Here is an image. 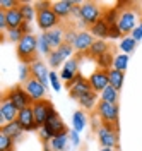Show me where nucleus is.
<instances>
[{
    "label": "nucleus",
    "instance_id": "27",
    "mask_svg": "<svg viewBox=\"0 0 142 151\" xmlns=\"http://www.w3.org/2000/svg\"><path fill=\"white\" fill-rule=\"evenodd\" d=\"M108 79H110V86H113L116 91H120L123 86V79H125V74L120 72V70H115V69H110L108 70Z\"/></svg>",
    "mask_w": 142,
    "mask_h": 151
},
{
    "label": "nucleus",
    "instance_id": "1",
    "mask_svg": "<svg viewBox=\"0 0 142 151\" xmlns=\"http://www.w3.org/2000/svg\"><path fill=\"white\" fill-rule=\"evenodd\" d=\"M17 57L22 64H34L38 58H36V52H38V38L34 36L33 33L31 35H24L22 40L17 43Z\"/></svg>",
    "mask_w": 142,
    "mask_h": 151
},
{
    "label": "nucleus",
    "instance_id": "37",
    "mask_svg": "<svg viewBox=\"0 0 142 151\" xmlns=\"http://www.w3.org/2000/svg\"><path fill=\"white\" fill-rule=\"evenodd\" d=\"M22 2H17V0H0V10L7 12V10H12V9H17L21 7Z\"/></svg>",
    "mask_w": 142,
    "mask_h": 151
},
{
    "label": "nucleus",
    "instance_id": "28",
    "mask_svg": "<svg viewBox=\"0 0 142 151\" xmlns=\"http://www.w3.org/2000/svg\"><path fill=\"white\" fill-rule=\"evenodd\" d=\"M108 52H110V45H108L104 40H96L94 43H93V47H91V50H89V53L94 57V58L104 55V53H108Z\"/></svg>",
    "mask_w": 142,
    "mask_h": 151
},
{
    "label": "nucleus",
    "instance_id": "34",
    "mask_svg": "<svg viewBox=\"0 0 142 151\" xmlns=\"http://www.w3.org/2000/svg\"><path fill=\"white\" fill-rule=\"evenodd\" d=\"M113 57H111V53L108 52V53H104V55H101V57H98L96 58V64L101 67L103 70H108V67H113Z\"/></svg>",
    "mask_w": 142,
    "mask_h": 151
},
{
    "label": "nucleus",
    "instance_id": "8",
    "mask_svg": "<svg viewBox=\"0 0 142 151\" xmlns=\"http://www.w3.org/2000/svg\"><path fill=\"white\" fill-rule=\"evenodd\" d=\"M67 88H69V93L74 100H79L82 94H86L87 91H91L93 88L89 84V79H86L82 74H77L74 81L67 83Z\"/></svg>",
    "mask_w": 142,
    "mask_h": 151
},
{
    "label": "nucleus",
    "instance_id": "31",
    "mask_svg": "<svg viewBox=\"0 0 142 151\" xmlns=\"http://www.w3.org/2000/svg\"><path fill=\"white\" fill-rule=\"evenodd\" d=\"M38 52H39V55H46V57H50L51 52H53L51 47H50V43H48L46 36H45V33L39 35V38H38Z\"/></svg>",
    "mask_w": 142,
    "mask_h": 151
},
{
    "label": "nucleus",
    "instance_id": "4",
    "mask_svg": "<svg viewBox=\"0 0 142 151\" xmlns=\"http://www.w3.org/2000/svg\"><path fill=\"white\" fill-rule=\"evenodd\" d=\"M98 142L101 148H116L118 146V127L110 124H101L98 129Z\"/></svg>",
    "mask_w": 142,
    "mask_h": 151
},
{
    "label": "nucleus",
    "instance_id": "17",
    "mask_svg": "<svg viewBox=\"0 0 142 151\" xmlns=\"http://www.w3.org/2000/svg\"><path fill=\"white\" fill-rule=\"evenodd\" d=\"M94 41H96L94 36L89 31H81V33H77V40H76V43H74V50H77V52H89Z\"/></svg>",
    "mask_w": 142,
    "mask_h": 151
},
{
    "label": "nucleus",
    "instance_id": "14",
    "mask_svg": "<svg viewBox=\"0 0 142 151\" xmlns=\"http://www.w3.org/2000/svg\"><path fill=\"white\" fill-rule=\"evenodd\" d=\"M89 84L93 88V91L99 94L104 88L110 86V79H108V70H103V69H98L93 74L89 76Z\"/></svg>",
    "mask_w": 142,
    "mask_h": 151
},
{
    "label": "nucleus",
    "instance_id": "24",
    "mask_svg": "<svg viewBox=\"0 0 142 151\" xmlns=\"http://www.w3.org/2000/svg\"><path fill=\"white\" fill-rule=\"evenodd\" d=\"M0 132H4V134H7L9 137H12L14 141L16 139H19L21 136H22V127L19 125V122L16 120V122H10V124H5V125H2L0 127Z\"/></svg>",
    "mask_w": 142,
    "mask_h": 151
},
{
    "label": "nucleus",
    "instance_id": "6",
    "mask_svg": "<svg viewBox=\"0 0 142 151\" xmlns=\"http://www.w3.org/2000/svg\"><path fill=\"white\" fill-rule=\"evenodd\" d=\"M101 16H103V12H101L99 5L96 2H84V4H81V17L79 19H82V22L89 24V28L94 26L98 21H101Z\"/></svg>",
    "mask_w": 142,
    "mask_h": 151
},
{
    "label": "nucleus",
    "instance_id": "19",
    "mask_svg": "<svg viewBox=\"0 0 142 151\" xmlns=\"http://www.w3.org/2000/svg\"><path fill=\"white\" fill-rule=\"evenodd\" d=\"M5 19H7V31L9 29H19L22 24H24V16L21 9H12L5 12Z\"/></svg>",
    "mask_w": 142,
    "mask_h": 151
},
{
    "label": "nucleus",
    "instance_id": "30",
    "mask_svg": "<svg viewBox=\"0 0 142 151\" xmlns=\"http://www.w3.org/2000/svg\"><path fill=\"white\" fill-rule=\"evenodd\" d=\"M19 9H21V12H22V16H24V21H26V22H31L33 19L38 16V12H36V9H34V4L22 2Z\"/></svg>",
    "mask_w": 142,
    "mask_h": 151
},
{
    "label": "nucleus",
    "instance_id": "29",
    "mask_svg": "<svg viewBox=\"0 0 142 151\" xmlns=\"http://www.w3.org/2000/svg\"><path fill=\"white\" fill-rule=\"evenodd\" d=\"M72 122H74V131L76 132H82L86 127V122H87V117H86L84 110H77L72 117Z\"/></svg>",
    "mask_w": 142,
    "mask_h": 151
},
{
    "label": "nucleus",
    "instance_id": "36",
    "mask_svg": "<svg viewBox=\"0 0 142 151\" xmlns=\"http://www.w3.org/2000/svg\"><path fill=\"white\" fill-rule=\"evenodd\" d=\"M33 76H31V65H28V64H22V65L19 67V81L24 84L26 81H29Z\"/></svg>",
    "mask_w": 142,
    "mask_h": 151
},
{
    "label": "nucleus",
    "instance_id": "10",
    "mask_svg": "<svg viewBox=\"0 0 142 151\" xmlns=\"http://www.w3.org/2000/svg\"><path fill=\"white\" fill-rule=\"evenodd\" d=\"M72 52H74V47L72 45H67V43H64L60 48H57V50H53L51 52V55L48 57V64H50V67H60L62 64H65L69 58H72Z\"/></svg>",
    "mask_w": 142,
    "mask_h": 151
},
{
    "label": "nucleus",
    "instance_id": "44",
    "mask_svg": "<svg viewBox=\"0 0 142 151\" xmlns=\"http://www.w3.org/2000/svg\"><path fill=\"white\" fill-rule=\"evenodd\" d=\"M101 151H115L113 148H101Z\"/></svg>",
    "mask_w": 142,
    "mask_h": 151
},
{
    "label": "nucleus",
    "instance_id": "22",
    "mask_svg": "<svg viewBox=\"0 0 142 151\" xmlns=\"http://www.w3.org/2000/svg\"><path fill=\"white\" fill-rule=\"evenodd\" d=\"M89 33L93 35L94 38H99V40H104V38H110V24L101 19V21H98L94 26H91L89 28Z\"/></svg>",
    "mask_w": 142,
    "mask_h": 151
},
{
    "label": "nucleus",
    "instance_id": "43",
    "mask_svg": "<svg viewBox=\"0 0 142 151\" xmlns=\"http://www.w3.org/2000/svg\"><path fill=\"white\" fill-rule=\"evenodd\" d=\"M69 136H70V141H72V144H74V146H79V142H81V139H79V132L70 131V132H69Z\"/></svg>",
    "mask_w": 142,
    "mask_h": 151
},
{
    "label": "nucleus",
    "instance_id": "2",
    "mask_svg": "<svg viewBox=\"0 0 142 151\" xmlns=\"http://www.w3.org/2000/svg\"><path fill=\"white\" fill-rule=\"evenodd\" d=\"M57 112L53 108V103L50 100H39V101H34L33 103V113H34V120H36V125H38V131L41 127H45V124L48 122V119Z\"/></svg>",
    "mask_w": 142,
    "mask_h": 151
},
{
    "label": "nucleus",
    "instance_id": "25",
    "mask_svg": "<svg viewBox=\"0 0 142 151\" xmlns=\"http://www.w3.org/2000/svg\"><path fill=\"white\" fill-rule=\"evenodd\" d=\"M69 139H70L69 131H65V132H62V134H58V136H55L48 144H50L51 151H65V146H67V141Z\"/></svg>",
    "mask_w": 142,
    "mask_h": 151
},
{
    "label": "nucleus",
    "instance_id": "35",
    "mask_svg": "<svg viewBox=\"0 0 142 151\" xmlns=\"http://www.w3.org/2000/svg\"><path fill=\"white\" fill-rule=\"evenodd\" d=\"M0 151H14V139L0 132Z\"/></svg>",
    "mask_w": 142,
    "mask_h": 151
},
{
    "label": "nucleus",
    "instance_id": "20",
    "mask_svg": "<svg viewBox=\"0 0 142 151\" xmlns=\"http://www.w3.org/2000/svg\"><path fill=\"white\" fill-rule=\"evenodd\" d=\"M31 76L34 79L41 81L45 86H48V83H50V72H48V69L45 67V64L39 62V60H36L34 64H31Z\"/></svg>",
    "mask_w": 142,
    "mask_h": 151
},
{
    "label": "nucleus",
    "instance_id": "26",
    "mask_svg": "<svg viewBox=\"0 0 142 151\" xmlns=\"http://www.w3.org/2000/svg\"><path fill=\"white\" fill-rule=\"evenodd\" d=\"M99 101H106V103L118 105V91L115 89L113 86H108V88H104L103 91L99 93Z\"/></svg>",
    "mask_w": 142,
    "mask_h": 151
},
{
    "label": "nucleus",
    "instance_id": "9",
    "mask_svg": "<svg viewBox=\"0 0 142 151\" xmlns=\"http://www.w3.org/2000/svg\"><path fill=\"white\" fill-rule=\"evenodd\" d=\"M17 115H19L17 106H16V105L12 103L9 98L4 94V98H2V105H0V125L16 122V120H17Z\"/></svg>",
    "mask_w": 142,
    "mask_h": 151
},
{
    "label": "nucleus",
    "instance_id": "21",
    "mask_svg": "<svg viewBox=\"0 0 142 151\" xmlns=\"http://www.w3.org/2000/svg\"><path fill=\"white\" fill-rule=\"evenodd\" d=\"M45 36H46L51 50H57V48H60L64 43H65V40H64L65 33H62V29L60 28H55V29H51V31H46Z\"/></svg>",
    "mask_w": 142,
    "mask_h": 151
},
{
    "label": "nucleus",
    "instance_id": "18",
    "mask_svg": "<svg viewBox=\"0 0 142 151\" xmlns=\"http://www.w3.org/2000/svg\"><path fill=\"white\" fill-rule=\"evenodd\" d=\"M45 129H46V131L53 136V137L67 131V129H65V124H64V120H62V117H60L57 112H55L51 117H50V119H48V122L45 124Z\"/></svg>",
    "mask_w": 142,
    "mask_h": 151
},
{
    "label": "nucleus",
    "instance_id": "33",
    "mask_svg": "<svg viewBox=\"0 0 142 151\" xmlns=\"http://www.w3.org/2000/svg\"><path fill=\"white\" fill-rule=\"evenodd\" d=\"M135 45H137V41L132 36H123L122 41H120V50L123 53H130V52L135 50Z\"/></svg>",
    "mask_w": 142,
    "mask_h": 151
},
{
    "label": "nucleus",
    "instance_id": "15",
    "mask_svg": "<svg viewBox=\"0 0 142 151\" xmlns=\"http://www.w3.org/2000/svg\"><path fill=\"white\" fill-rule=\"evenodd\" d=\"M77 2L74 0H57L53 2V12L58 16V19H65V17H70L72 12H74V7H76Z\"/></svg>",
    "mask_w": 142,
    "mask_h": 151
},
{
    "label": "nucleus",
    "instance_id": "39",
    "mask_svg": "<svg viewBox=\"0 0 142 151\" xmlns=\"http://www.w3.org/2000/svg\"><path fill=\"white\" fill-rule=\"evenodd\" d=\"M50 84H51V88H53L57 93L62 89V84H60V81H58V76H57L55 70H51V72H50Z\"/></svg>",
    "mask_w": 142,
    "mask_h": 151
},
{
    "label": "nucleus",
    "instance_id": "11",
    "mask_svg": "<svg viewBox=\"0 0 142 151\" xmlns=\"http://www.w3.org/2000/svg\"><path fill=\"white\" fill-rule=\"evenodd\" d=\"M118 29L122 31V35H132V31L137 28V16L132 9H125L120 12V17H118V22H116Z\"/></svg>",
    "mask_w": 142,
    "mask_h": 151
},
{
    "label": "nucleus",
    "instance_id": "12",
    "mask_svg": "<svg viewBox=\"0 0 142 151\" xmlns=\"http://www.w3.org/2000/svg\"><path fill=\"white\" fill-rule=\"evenodd\" d=\"M22 86H24V89L28 91V94L31 96L33 103H34V101H39V100H45V94H46V86L43 84L41 81L34 79V77H31V79H29V81H26Z\"/></svg>",
    "mask_w": 142,
    "mask_h": 151
},
{
    "label": "nucleus",
    "instance_id": "13",
    "mask_svg": "<svg viewBox=\"0 0 142 151\" xmlns=\"http://www.w3.org/2000/svg\"><path fill=\"white\" fill-rule=\"evenodd\" d=\"M17 122L22 127L24 132H33V131H38V125H36V120H34V113H33V105L21 110L19 115H17Z\"/></svg>",
    "mask_w": 142,
    "mask_h": 151
},
{
    "label": "nucleus",
    "instance_id": "5",
    "mask_svg": "<svg viewBox=\"0 0 142 151\" xmlns=\"http://www.w3.org/2000/svg\"><path fill=\"white\" fill-rule=\"evenodd\" d=\"M5 96L17 106L19 112L33 105V100H31V96L28 94V91L24 89V86H14V88H10L9 91L5 93Z\"/></svg>",
    "mask_w": 142,
    "mask_h": 151
},
{
    "label": "nucleus",
    "instance_id": "42",
    "mask_svg": "<svg viewBox=\"0 0 142 151\" xmlns=\"http://www.w3.org/2000/svg\"><path fill=\"white\" fill-rule=\"evenodd\" d=\"M110 38H122V31L118 29V26H116V24L110 26Z\"/></svg>",
    "mask_w": 142,
    "mask_h": 151
},
{
    "label": "nucleus",
    "instance_id": "40",
    "mask_svg": "<svg viewBox=\"0 0 142 151\" xmlns=\"http://www.w3.org/2000/svg\"><path fill=\"white\" fill-rule=\"evenodd\" d=\"M64 40H65L67 45H72V47H74V43H76V40H77V33L76 31H67Z\"/></svg>",
    "mask_w": 142,
    "mask_h": 151
},
{
    "label": "nucleus",
    "instance_id": "16",
    "mask_svg": "<svg viewBox=\"0 0 142 151\" xmlns=\"http://www.w3.org/2000/svg\"><path fill=\"white\" fill-rule=\"evenodd\" d=\"M79 74V58H69L64 67H62V72H60V77L65 81V83H70L76 79V76Z\"/></svg>",
    "mask_w": 142,
    "mask_h": 151
},
{
    "label": "nucleus",
    "instance_id": "23",
    "mask_svg": "<svg viewBox=\"0 0 142 151\" xmlns=\"http://www.w3.org/2000/svg\"><path fill=\"white\" fill-rule=\"evenodd\" d=\"M77 101H79V105H81L82 108H94V106H98V103H99V94L91 89V91H87L86 94H82Z\"/></svg>",
    "mask_w": 142,
    "mask_h": 151
},
{
    "label": "nucleus",
    "instance_id": "41",
    "mask_svg": "<svg viewBox=\"0 0 142 151\" xmlns=\"http://www.w3.org/2000/svg\"><path fill=\"white\" fill-rule=\"evenodd\" d=\"M132 38L135 40V41H141L142 40V22L141 24H137V28L132 31Z\"/></svg>",
    "mask_w": 142,
    "mask_h": 151
},
{
    "label": "nucleus",
    "instance_id": "45",
    "mask_svg": "<svg viewBox=\"0 0 142 151\" xmlns=\"http://www.w3.org/2000/svg\"><path fill=\"white\" fill-rule=\"evenodd\" d=\"M141 19H142V16H141Z\"/></svg>",
    "mask_w": 142,
    "mask_h": 151
},
{
    "label": "nucleus",
    "instance_id": "7",
    "mask_svg": "<svg viewBox=\"0 0 142 151\" xmlns=\"http://www.w3.org/2000/svg\"><path fill=\"white\" fill-rule=\"evenodd\" d=\"M36 22H38L39 29H41L43 33H46V31H51V29L58 28L60 19H58V16L53 12V9L50 7V9H46V10L38 12V16H36Z\"/></svg>",
    "mask_w": 142,
    "mask_h": 151
},
{
    "label": "nucleus",
    "instance_id": "32",
    "mask_svg": "<svg viewBox=\"0 0 142 151\" xmlns=\"http://www.w3.org/2000/svg\"><path fill=\"white\" fill-rule=\"evenodd\" d=\"M127 67H128V55H127V53H120V55L115 57V60H113V69L115 70L125 72Z\"/></svg>",
    "mask_w": 142,
    "mask_h": 151
},
{
    "label": "nucleus",
    "instance_id": "38",
    "mask_svg": "<svg viewBox=\"0 0 142 151\" xmlns=\"http://www.w3.org/2000/svg\"><path fill=\"white\" fill-rule=\"evenodd\" d=\"M22 31L21 29H9L7 31V40L9 41H14V43H19L21 40H22Z\"/></svg>",
    "mask_w": 142,
    "mask_h": 151
},
{
    "label": "nucleus",
    "instance_id": "3",
    "mask_svg": "<svg viewBox=\"0 0 142 151\" xmlns=\"http://www.w3.org/2000/svg\"><path fill=\"white\" fill-rule=\"evenodd\" d=\"M96 113L101 119L103 124H110L118 127V117H120V106L113 103H106V101H99L96 106Z\"/></svg>",
    "mask_w": 142,
    "mask_h": 151
}]
</instances>
